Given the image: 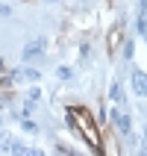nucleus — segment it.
Segmentation results:
<instances>
[{"label":"nucleus","instance_id":"nucleus-5","mask_svg":"<svg viewBox=\"0 0 147 156\" xmlns=\"http://www.w3.org/2000/svg\"><path fill=\"white\" fill-rule=\"evenodd\" d=\"M9 153H12V156H33L35 150H33V147H24V144H18V141H15V144H12V150H9Z\"/></svg>","mask_w":147,"mask_h":156},{"label":"nucleus","instance_id":"nucleus-7","mask_svg":"<svg viewBox=\"0 0 147 156\" xmlns=\"http://www.w3.org/2000/svg\"><path fill=\"white\" fill-rule=\"evenodd\" d=\"M109 94H112V100H115V103H118V106L124 103V88L118 86V83H115V86H112V91H109Z\"/></svg>","mask_w":147,"mask_h":156},{"label":"nucleus","instance_id":"nucleus-11","mask_svg":"<svg viewBox=\"0 0 147 156\" xmlns=\"http://www.w3.org/2000/svg\"><path fill=\"white\" fill-rule=\"evenodd\" d=\"M21 127H24L26 133H35V124H33V121H24V124H21Z\"/></svg>","mask_w":147,"mask_h":156},{"label":"nucleus","instance_id":"nucleus-8","mask_svg":"<svg viewBox=\"0 0 147 156\" xmlns=\"http://www.w3.org/2000/svg\"><path fill=\"white\" fill-rule=\"evenodd\" d=\"M38 97H41V91H38V88H30V94H26V100H38Z\"/></svg>","mask_w":147,"mask_h":156},{"label":"nucleus","instance_id":"nucleus-10","mask_svg":"<svg viewBox=\"0 0 147 156\" xmlns=\"http://www.w3.org/2000/svg\"><path fill=\"white\" fill-rule=\"evenodd\" d=\"M56 74H59L62 80H68V77H71V68H59V71H56Z\"/></svg>","mask_w":147,"mask_h":156},{"label":"nucleus","instance_id":"nucleus-4","mask_svg":"<svg viewBox=\"0 0 147 156\" xmlns=\"http://www.w3.org/2000/svg\"><path fill=\"white\" fill-rule=\"evenodd\" d=\"M44 50V38H35V41H30L24 47V56H21V59H33L35 53H41Z\"/></svg>","mask_w":147,"mask_h":156},{"label":"nucleus","instance_id":"nucleus-12","mask_svg":"<svg viewBox=\"0 0 147 156\" xmlns=\"http://www.w3.org/2000/svg\"><path fill=\"white\" fill-rule=\"evenodd\" d=\"M33 156H44V153H41V150H35V153H33Z\"/></svg>","mask_w":147,"mask_h":156},{"label":"nucleus","instance_id":"nucleus-15","mask_svg":"<svg viewBox=\"0 0 147 156\" xmlns=\"http://www.w3.org/2000/svg\"><path fill=\"white\" fill-rule=\"evenodd\" d=\"M144 139H147V130H144Z\"/></svg>","mask_w":147,"mask_h":156},{"label":"nucleus","instance_id":"nucleus-13","mask_svg":"<svg viewBox=\"0 0 147 156\" xmlns=\"http://www.w3.org/2000/svg\"><path fill=\"white\" fill-rule=\"evenodd\" d=\"M141 156H147V144H144V150H141Z\"/></svg>","mask_w":147,"mask_h":156},{"label":"nucleus","instance_id":"nucleus-9","mask_svg":"<svg viewBox=\"0 0 147 156\" xmlns=\"http://www.w3.org/2000/svg\"><path fill=\"white\" fill-rule=\"evenodd\" d=\"M6 15H12V9H9L6 3H0V18H6Z\"/></svg>","mask_w":147,"mask_h":156},{"label":"nucleus","instance_id":"nucleus-14","mask_svg":"<svg viewBox=\"0 0 147 156\" xmlns=\"http://www.w3.org/2000/svg\"><path fill=\"white\" fill-rule=\"evenodd\" d=\"M0 127H3V115H0Z\"/></svg>","mask_w":147,"mask_h":156},{"label":"nucleus","instance_id":"nucleus-3","mask_svg":"<svg viewBox=\"0 0 147 156\" xmlns=\"http://www.w3.org/2000/svg\"><path fill=\"white\" fill-rule=\"evenodd\" d=\"M132 91L147 97V74L144 71H135V74H132Z\"/></svg>","mask_w":147,"mask_h":156},{"label":"nucleus","instance_id":"nucleus-2","mask_svg":"<svg viewBox=\"0 0 147 156\" xmlns=\"http://www.w3.org/2000/svg\"><path fill=\"white\" fill-rule=\"evenodd\" d=\"M12 80H18V83H35V80H41V74L35 68H18V71H12Z\"/></svg>","mask_w":147,"mask_h":156},{"label":"nucleus","instance_id":"nucleus-6","mask_svg":"<svg viewBox=\"0 0 147 156\" xmlns=\"http://www.w3.org/2000/svg\"><path fill=\"white\" fill-rule=\"evenodd\" d=\"M12 144H15V139H12V136H9V133H0V150H12Z\"/></svg>","mask_w":147,"mask_h":156},{"label":"nucleus","instance_id":"nucleus-1","mask_svg":"<svg viewBox=\"0 0 147 156\" xmlns=\"http://www.w3.org/2000/svg\"><path fill=\"white\" fill-rule=\"evenodd\" d=\"M112 124H115V127H118L121 133H130V130H132V121H130V115H127V112H121L118 106L112 109Z\"/></svg>","mask_w":147,"mask_h":156}]
</instances>
